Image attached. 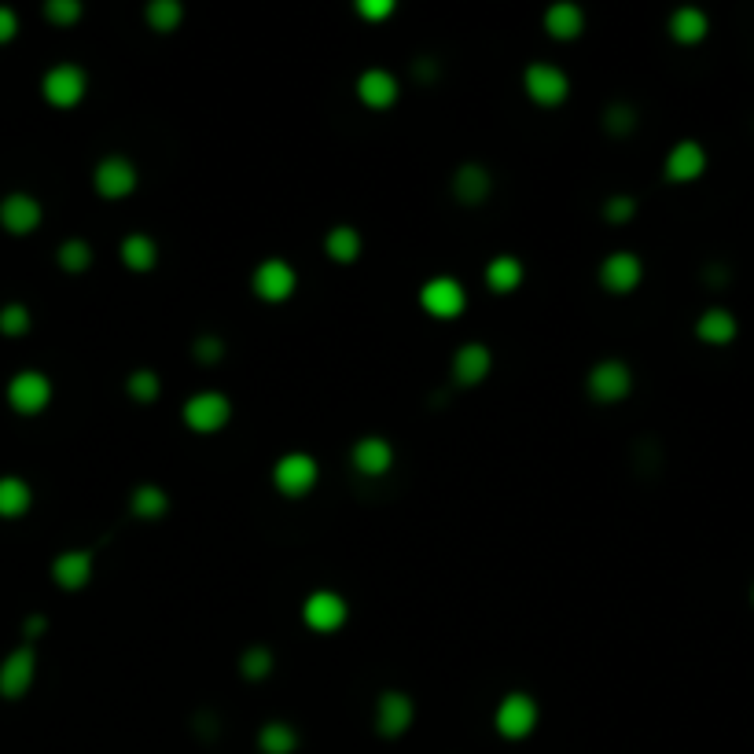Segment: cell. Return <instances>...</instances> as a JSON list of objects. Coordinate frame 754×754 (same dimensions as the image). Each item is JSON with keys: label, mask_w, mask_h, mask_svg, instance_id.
<instances>
[{"label": "cell", "mask_w": 754, "mask_h": 754, "mask_svg": "<svg viewBox=\"0 0 754 754\" xmlns=\"http://www.w3.org/2000/svg\"><path fill=\"white\" fill-rule=\"evenodd\" d=\"M273 482L284 497H306L317 486V460L309 457V453H302V449L284 453V457L276 460Z\"/></svg>", "instance_id": "obj_1"}, {"label": "cell", "mask_w": 754, "mask_h": 754, "mask_svg": "<svg viewBox=\"0 0 754 754\" xmlns=\"http://www.w3.org/2000/svg\"><path fill=\"white\" fill-rule=\"evenodd\" d=\"M493 725H497V732H501L504 740H523V736H530L537 725L534 696H526V692H508V696L501 699L497 714H493Z\"/></svg>", "instance_id": "obj_2"}, {"label": "cell", "mask_w": 754, "mask_h": 754, "mask_svg": "<svg viewBox=\"0 0 754 754\" xmlns=\"http://www.w3.org/2000/svg\"><path fill=\"white\" fill-rule=\"evenodd\" d=\"M251 284H254V295L265 298V302H284V298L295 295L298 273L287 258H265V262H258V269H254Z\"/></svg>", "instance_id": "obj_3"}, {"label": "cell", "mask_w": 754, "mask_h": 754, "mask_svg": "<svg viewBox=\"0 0 754 754\" xmlns=\"http://www.w3.org/2000/svg\"><path fill=\"white\" fill-rule=\"evenodd\" d=\"M41 89H45L48 103H56V107H74V103L85 96V89H89V74H85L78 63H56V67L45 70Z\"/></svg>", "instance_id": "obj_4"}, {"label": "cell", "mask_w": 754, "mask_h": 754, "mask_svg": "<svg viewBox=\"0 0 754 754\" xmlns=\"http://www.w3.org/2000/svg\"><path fill=\"white\" fill-rule=\"evenodd\" d=\"M232 416V401L221 390H199L184 401V423L192 431H218Z\"/></svg>", "instance_id": "obj_5"}, {"label": "cell", "mask_w": 754, "mask_h": 754, "mask_svg": "<svg viewBox=\"0 0 754 754\" xmlns=\"http://www.w3.org/2000/svg\"><path fill=\"white\" fill-rule=\"evenodd\" d=\"M585 387H589V394H593L596 401H618V398H626L629 387H633V372H629L626 361L604 357V361H596V365L589 368Z\"/></svg>", "instance_id": "obj_6"}, {"label": "cell", "mask_w": 754, "mask_h": 754, "mask_svg": "<svg viewBox=\"0 0 754 754\" xmlns=\"http://www.w3.org/2000/svg\"><path fill=\"white\" fill-rule=\"evenodd\" d=\"M8 401H12L15 412H26V416H34V412H41L48 401H52V383H48L45 372H37V368H26V372L12 376V383H8Z\"/></svg>", "instance_id": "obj_7"}, {"label": "cell", "mask_w": 754, "mask_h": 754, "mask_svg": "<svg viewBox=\"0 0 754 754\" xmlns=\"http://www.w3.org/2000/svg\"><path fill=\"white\" fill-rule=\"evenodd\" d=\"M420 302L431 317H457L460 309L468 306V295H464L460 280H453V276H431L420 287Z\"/></svg>", "instance_id": "obj_8"}, {"label": "cell", "mask_w": 754, "mask_h": 754, "mask_svg": "<svg viewBox=\"0 0 754 754\" xmlns=\"http://www.w3.org/2000/svg\"><path fill=\"white\" fill-rule=\"evenodd\" d=\"M92 181H96V192L100 195L122 199V195H129L137 188V166H133L126 155H103V159L96 162Z\"/></svg>", "instance_id": "obj_9"}, {"label": "cell", "mask_w": 754, "mask_h": 754, "mask_svg": "<svg viewBox=\"0 0 754 754\" xmlns=\"http://www.w3.org/2000/svg\"><path fill=\"white\" fill-rule=\"evenodd\" d=\"M523 89L530 92V100L537 103H560L563 96H567V89H571V81H567L563 67L537 59V63H530V67L523 70Z\"/></svg>", "instance_id": "obj_10"}, {"label": "cell", "mask_w": 754, "mask_h": 754, "mask_svg": "<svg viewBox=\"0 0 754 754\" xmlns=\"http://www.w3.org/2000/svg\"><path fill=\"white\" fill-rule=\"evenodd\" d=\"M302 618H306L309 629H317V633H332V629H339L346 622V600L339 593H332V589H317V593L306 596V604H302Z\"/></svg>", "instance_id": "obj_11"}, {"label": "cell", "mask_w": 754, "mask_h": 754, "mask_svg": "<svg viewBox=\"0 0 754 754\" xmlns=\"http://www.w3.org/2000/svg\"><path fill=\"white\" fill-rule=\"evenodd\" d=\"M34 674H37V655L34 648H15L4 663H0V696L8 699H19L26 692V688L34 685Z\"/></svg>", "instance_id": "obj_12"}, {"label": "cell", "mask_w": 754, "mask_h": 754, "mask_svg": "<svg viewBox=\"0 0 754 754\" xmlns=\"http://www.w3.org/2000/svg\"><path fill=\"white\" fill-rule=\"evenodd\" d=\"M640 276H644V265H640V258L633 251H611L600 262V284L607 291H615V295L633 291L640 284Z\"/></svg>", "instance_id": "obj_13"}, {"label": "cell", "mask_w": 754, "mask_h": 754, "mask_svg": "<svg viewBox=\"0 0 754 754\" xmlns=\"http://www.w3.org/2000/svg\"><path fill=\"white\" fill-rule=\"evenodd\" d=\"M703 170H707V148L699 140H677L663 162V173L677 184L696 181V177H703Z\"/></svg>", "instance_id": "obj_14"}, {"label": "cell", "mask_w": 754, "mask_h": 754, "mask_svg": "<svg viewBox=\"0 0 754 754\" xmlns=\"http://www.w3.org/2000/svg\"><path fill=\"white\" fill-rule=\"evenodd\" d=\"M0 225L8 232H15V236L34 232L37 225H41V203L26 192L4 195V199H0Z\"/></svg>", "instance_id": "obj_15"}, {"label": "cell", "mask_w": 754, "mask_h": 754, "mask_svg": "<svg viewBox=\"0 0 754 754\" xmlns=\"http://www.w3.org/2000/svg\"><path fill=\"white\" fill-rule=\"evenodd\" d=\"M412 725V699L405 692H383L376 699V729L387 740H398Z\"/></svg>", "instance_id": "obj_16"}, {"label": "cell", "mask_w": 754, "mask_h": 754, "mask_svg": "<svg viewBox=\"0 0 754 754\" xmlns=\"http://www.w3.org/2000/svg\"><path fill=\"white\" fill-rule=\"evenodd\" d=\"M350 460H354V468L361 471V475H387L390 464H394V449H390L387 438L365 435L354 442Z\"/></svg>", "instance_id": "obj_17"}, {"label": "cell", "mask_w": 754, "mask_h": 754, "mask_svg": "<svg viewBox=\"0 0 754 754\" xmlns=\"http://www.w3.org/2000/svg\"><path fill=\"white\" fill-rule=\"evenodd\" d=\"M52 578H56L63 589H85L92 578V552L89 549H70V552H59L56 560H52Z\"/></svg>", "instance_id": "obj_18"}, {"label": "cell", "mask_w": 754, "mask_h": 754, "mask_svg": "<svg viewBox=\"0 0 754 754\" xmlns=\"http://www.w3.org/2000/svg\"><path fill=\"white\" fill-rule=\"evenodd\" d=\"M357 96L368 107H390V103L398 100V78L387 67H365L361 78H357Z\"/></svg>", "instance_id": "obj_19"}, {"label": "cell", "mask_w": 754, "mask_h": 754, "mask_svg": "<svg viewBox=\"0 0 754 754\" xmlns=\"http://www.w3.org/2000/svg\"><path fill=\"white\" fill-rule=\"evenodd\" d=\"M490 368H493V354L482 343H464L457 354H453V379L464 383V387L482 383Z\"/></svg>", "instance_id": "obj_20"}, {"label": "cell", "mask_w": 754, "mask_h": 754, "mask_svg": "<svg viewBox=\"0 0 754 754\" xmlns=\"http://www.w3.org/2000/svg\"><path fill=\"white\" fill-rule=\"evenodd\" d=\"M736 332H740V324H736V313L725 306H710L699 313L696 320V335L703 339V343L710 346H725L736 339Z\"/></svg>", "instance_id": "obj_21"}, {"label": "cell", "mask_w": 754, "mask_h": 754, "mask_svg": "<svg viewBox=\"0 0 754 754\" xmlns=\"http://www.w3.org/2000/svg\"><path fill=\"white\" fill-rule=\"evenodd\" d=\"M710 30V15L699 8V4H681L670 12V37L681 41V45H696L703 41Z\"/></svg>", "instance_id": "obj_22"}, {"label": "cell", "mask_w": 754, "mask_h": 754, "mask_svg": "<svg viewBox=\"0 0 754 754\" xmlns=\"http://www.w3.org/2000/svg\"><path fill=\"white\" fill-rule=\"evenodd\" d=\"M585 26V12L574 4V0H556V4H549L545 8V30H549L552 37H578Z\"/></svg>", "instance_id": "obj_23"}, {"label": "cell", "mask_w": 754, "mask_h": 754, "mask_svg": "<svg viewBox=\"0 0 754 754\" xmlns=\"http://www.w3.org/2000/svg\"><path fill=\"white\" fill-rule=\"evenodd\" d=\"M493 181L490 173H486V166H479V162H464L457 170V177H453V192H457V199H464V203H482L486 195H490Z\"/></svg>", "instance_id": "obj_24"}, {"label": "cell", "mask_w": 754, "mask_h": 754, "mask_svg": "<svg viewBox=\"0 0 754 754\" xmlns=\"http://www.w3.org/2000/svg\"><path fill=\"white\" fill-rule=\"evenodd\" d=\"M122 262L129 265V269H151V265L159 262V243L151 240L148 232H129L126 240H122Z\"/></svg>", "instance_id": "obj_25"}, {"label": "cell", "mask_w": 754, "mask_h": 754, "mask_svg": "<svg viewBox=\"0 0 754 754\" xmlns=\"http://www.w3.org/2000/svg\"><path fill=\"white\" fill-rule=\"evenodd\" d=\"M30 501H34V493H30V482L26 479H19V475H4L0 479V515L4 519L23 515L30 508Z\"/></svg>", "instance_id": "obj_26"}, {"label": "cell", "mask_w": 754, "mask_h": 754, "mask_svg": "<svg viewBox=\"0 0 754 754\" xmlns=\"http://www.w3.org/2000/svg\"><path fill=\"white\" fill-rule=\"evenodd\" d=\"M486 284H490L493 291H515V287L523 284V262L512 258V254L490 258V265H486Z\"/></svg>", "instance_id": "obj_27"}, {"label": "cell", "mask_w": 754, "mask_h": 754, "mask_svg": "<svg viewBox=\"0 0 754 754\" xmlns=\"http://www.w3.org/2000/svg\"><path fill=\"white\" fill-rule=\"evenodd\" d=\"M324 251L332 254L335 262H354L361 254V232L354 225H335L328 236H324Z\"/></svg>", "instance_id": "obj_28"}, {"label": "cell", "mask_w": 754, "mask_h": 754, "mask_svg": "<svg viewBox=\"0 0 754 754\" xmlns=\"http://www.w3.org/2000/svg\"><path fill=\"white\" fill-rule=\"evenodd\" d=\"M295 743H298L295 729H291L287 721H269V725L258 729V747H262L265 754H291Z\"/></svg>", "instance_id": "obj_29"}, {"label": "cell", "mask_w": 754, "mask_h": 754, "mask_svg": "<svg viewBox=\"0 0 754 754\" xmlns=\"http://www.w3.org/2000/svg\"><path fill=\"white\" fill-rule=\"evenodd\" d=\"M166 508H170V497H166V490H159L155 482H144V486L133 490V512H137L140 519H155V515H162Z\"/></svg>", "instance_id": "obj_30"}, {"label": "cell", "mask_w": 754, "mask_h": 754, "mask_svg": "<svg viewBox=\"0 0 754 754\" xmlns=\"http://www.w3.org/2000/svg\"><path fill=\"white\" fill-rule=\"evenodd\" d=\"M144 15H148V23L155 26V30H177L184 19V4L181 0H151L148 8H144Z\"/></svg>", "instance_id": "obj_31"}, {"label": "cell", "mask_w": 754, "mask_h": 754, "mask_svg": "<svg viewBox=\"0 0 754 754\" xmlns=\"http://www.w3.org/2000/svg\"><path fill=\"white\" fill-rule=\"evenodd\" d=\"M59 265H63L67 273H81V269H89V265H92V247H89V240H81V236H74V240H63V243H59Z\"/></svg>", "instance_id": "obj_32"}, {"label": "cell", "mask_w": 754, "mask_h": 754, "mask_svg": "<svg viewBox=\"0 0 754 754\" xmlns=\"http://www.w3.org/2000/svg\"><path fill=\"white\" fill-rule=\"evenodd\" d=\"M240 670L247 681H262V677L273 674V652L265 648V644H254V648H247L240 659Z\"/></svg>", "instance_id": "obj_33"}, {"label": "cell", "mask_w": 754, "mask_h": 754, "mask_svg": "<svg viewBox=\"0 0 754 754\" xmlns=\"http://www.w3.org/2000/svg\"><path fill=\"white\" fill-rule=\"evenodd\" d=\"M129 394H133L137 401H155L159 398V376H155L151 368L129 372Z\"/></svg>", "instance_id": "obj_34"}, {"label": "cell", "mask_w": 754, "mask_h": 754, "mask_svg": "<svg viewBox=\"0 0 754 754\" xmlns=\"http://www.w3.org/2000/svg\"><path fill=\"white\" fill-rule=\"evenodd\" d=\"M30 328V309L23 302H8L0 309V332L4 335H23Z\"/></svg>", "instance_id": "obj_35"}, {"label": "cell", "mask_w": 754, "mask_h": 754, "mask_svg": "<svg viewBox=\"0 0 754 754\" xmlns=\"http://www.w3.org/2000/svg\"><path fill=\"white\" fill-rule=\"evenodd\" d=\"M604 126L611 129V133H629V129L637 126V111H633L629 103H611L604 111Z\"/></svg>", "instance_id": "obj_36"}, {"label": "cell", "mask_w": 754, "mask_h": 754, "mask_svg": "<svg viewBox=\"0 0 754 754\" xmlns=\"http://www.w3.org/2000/svg\"><path fill=\"white\" fill-rule=\"evenodd\" d=\"M633 214H637V199H633V195H611L604 203L607 221H629Z\"/></svg>", "instance_id": "obj_37"}, {"label": "cell", "mask_w": 754, "mask_h": 754, "mask_svg": "<svg viewBox=\"0 0 754 754\" xmlns=\"http://www.w3.org/2000/svg\"><path fill=\"white\" fill-rule=\"evenodd\" d=\"M45 15L52 23H74V19H81V0H48Z\"/></svg>", "instance_id": "obj_38"}, {"label": "cell", "mask_w": 754, "mask_h": 754, "mask_svg": "<svg viewBox=\"0 0 754 754\" xmlns=\"http://www.w3.org/2000/svg\"><path fill=\"white\" fill-rule=\"evenodd\" d=\"M221 354H225V343H221L218 335H199V339H195V357H199V361L210 365V361H218Z\"/></svg>", "instance_id": "obj_39"}, {"label": "cell", "mask_w": 754, "mask_h": 754, "mask_svg": "<svg viewBox=\"0 0 754 754\" xmlns=\"http://www.w3.org/2000/svg\"><path fill=\"white\" fill-rule=\"evenodd\" d=\"M357 12L368 15V19H383V15L394 12V0H357Z\"/></svg>", "instance_id": "obj_40"}, {"label": "cell", "mask_w": 754, "mask_h": 754, "mask_svg": "<svg viewBox=\"0 0 754 754\" xmlns=\"http://www.w3.org/2000/svg\"><path fill=\"white\" fill-rule=\"evenodd\" d=\"M15 30H19V15L8 4H0V41H12Z\"/></svg>", "instance_id": "obj_41"}, {"label": "cell", "mask_w": 754, "mask_h": 754, "mask_svg": "<svg viewBox=\"0 0 754 754\" xmlns=\"http://www.w3.org/2000/svg\"><path fill=\"white\" fill-rule=\"evenodd\" d=\"M45 629V615H30L26 618V637H37Z\"/></svg>", "instance_id": "obj_42"}, {"label": "cell", "mask_w": 754, "mask_h": 754, "mask_svg": "<svg viewBox=\"0 0 754 754\" xmlns=\"http://www.w3.org/2000/svg\"><path fill=\"white\" fill-rule=\"evenodd\" d=\"M751 604H754V582H751Z\"/></svg>", "instance_id": "obj_43"}]
</instances>
